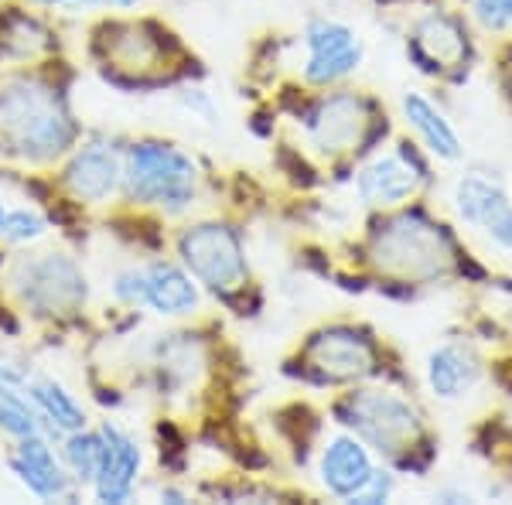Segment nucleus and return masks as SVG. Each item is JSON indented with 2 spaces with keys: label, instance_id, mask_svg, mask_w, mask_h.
Here are the masks:
<instances>
[{
  "label": "nucleus",
  "instance_id": "8",
  "mask_svg": "<svg viewBox=\"0 0 512 505\" xmlns=\"http://www.w3.org/2000/svg\"><path fill=\"white\" fill-rule=\"evenodd\" d=\"M304 48H308V62H304V82L311 86H335V82L349 79L362 65V38L355 35L349 24L332 18H315L304 31Z\"/></svg>",
  "mask_w": 512,
  "mask_h": 505
},
{
  "label": "nucleus",
  "instance_id": "14",
  "mask_svg": "<svg viewBox=\"0 0 512 505\" xmlns=\"http://www.w3.org/2000/svg\"><path fill=\"white\" fill-rule=\"evenodd\" d=\"M376 471L369 447L352 434H338L321 451V482L335 499H352Z\"/></svg>",
  "mask_w": 512,
  "mask_h": 505
},
{
  "label": "nucleus",
  "instance_id": "22",
  "mask_svg": "<svg viewBox=\"0 0 512 505\" xmlns=\"http://www.w3.org/2000/svg\"><path fill=\"white\" fill-rule=\"evenodd\" d=\"M0 427L14 437H31L38 430L35 413L28 410L21 396H14L11 386H0Z\"/></svg>",
  "mask_w": 512,
  "mask_h": 505
},
{
  "label": "nucleus",
  "instance_id": "17",
  "mask_svg": "<svg viewBox=\"0 0 512 505\" xmlns=\"http://www.w3.org/2000/svg\"><path fill=\"white\" fill-rule=\"evenodd\" d=\"M144 304L158 314H188L198 308V291L192 277L175 263H154L144 270Z\"/></svg>",
  "mask_w": 512,
  "mask_h": 505
},
{
  "label": "nucleus",
  "instance_id": "13",
  "mask_svg": "<svg viewBox=\"0 0 512 505\" xmlns=\"http://www.w3.org/2000/svg\"><path fill=\"white\" fill-rule=\"evenodd\" d=\"M400 106H403V120L417 134L420 147L427 154L444 164H454L465 157V144H461L458 130H454V123L448 120V113L441 106H434L424 93H403Z\"/></svg>",
  "mask_w": 512,
  "mask_h": 505
},
{
  "label": "nucleus",
  "instance_id": "26",
  "mask_svg": "<svg viewBox=\"0 0 512 505\" xmlns=\"http://www.w3.org/2000/svg\"><path fill=\"white\" fill-rule=\"evenodd\" d=\"M485 236L492 239V246H499V250L512 253V205L499 215V219L492 222L489 229H485Z\"/></svg>",
  "mask_w": 512,
  "mask_h": 505
},
{
  "label": "nucleus",
  "instance_id": "12",
  "mask_svg": "<svg viewBox=\"0 0 512 505\" xmlns=\"http://www.w3.org/2000/svg\"><path fill=\"white\" fill-rule=\"evenodd\" d=\"M24 273H28L24 297L41 311H72L86 297V284H82L79 270L65 256H45L38 263H24Z\"/></svg>",
  "mask_w": 512,
  "mask_h": 505
},
{
  "label": "nucleus",
  "instance_id": "9",
  "mask_svg": "<svg viewBox=\"0 0 512 505\" xmlns=\"http://www.w3.org/2000/svg\"><path fill=\"white\" fill-rule=\"evenodd\" d=\"M373 106L355 93L325 96L308 117V137L325 154H349L369 144Z\"/></svg>",
  "mask_w": 512,
  "mask_h": 505
},
{
  "label": "nucleus",
  "instance_id": "3",
  "mask_svg": "<svg viewBox=\"0 0 512 505\" xmlns=\"http://www.w3.org/2000/svg\"><path fill=\"white\" fill-rule=\"evenodd\" d=\"M0 137L21 154L52 157L69 147L72 123L48 86L14 82L0 89Z\"/></svg>",
  "mask_w": 512,
  "mask_h": 505
},
{
  "label": "nucleus",
  "instance_id": "19",
  "mask_svg": "<svg viewBox=\"0 0 512 505\" xmlns=\"http://www.w3.org/2000/svg\"><path fill=\"white\" fill-rule=\"evenodd\" d=\"M14 471H18L21 482L35 495H41V499H55V495H65V488H69L55 454L48 451V444L35 434L21 437V447H18V454H14Z\"/></svg>",
  "mask_w": 512,
  "mask_h": 505
},
{
  "label": "nucleus",
  "instance_id": "23",
  "mask_svg": "<svg viewBox=\"0 0 512 505\" xmlns=\"http://www.w3.org/2000/svg\"><path fill=\"white\" fill-rule=\"evenodd\" d=\"M472 18L482 24L485 31H512V0H468Z\"/></svg>",
  "mask_w": 512,
  "mask_h": 505
},
{
  "label": "nucleus",
  "instance_id": "21",
  "mask_svg": "<svg viewBox=\"0 0 512 505\" xmlns=\"http://www.w3.org/2000/svg\"><path fill=\"white\" fill-rule=\"evenodd\" d=\"M65 458H69V465H72V471H76L79 478H96L99 458H103V437L72 430L69 447H65Z\"/></svg>",
  "mask_w": 512,
  "mask_h": 505
},
{
  "label": "nucleus",
  "instance_id": "20",
  "mask_svg": "<svg viewBox=\"0 0 512 505\" xmlns=\"http://www.w3.org/2000/svg\"><path fill=\"white\" fill-rule=\"evenodd\" d=\"M31 396H35V403L45 410V417L52 420L55 427L82 430V424H86V413H82L76 407V400H72L59 383H52V379H41V383L31 386Z\"/></svg>",
  "mask_w": 512,
  "mask_h": 505
},
{
  "label": "nucleus",
  "instance_id": "7",
  "mask_svg": "<svg viewBox=\"0 0 512 505\" xmlns=\"http://www.w3.org/2000/svg\"><path fill=\"white\" fill-rule=\"evenodd\" d=\"M427 181V168L410 144H400L386 154H376L355 175V192L369 209H400Z\"/></svg>",
  "mask_w": 512,
  "mask_h": 505
},
{
  "label": "nucleus",
  "instance_id": "27",
  "mask_svg": "<svg viewBox=\"0 0 512 505\" xmlns=\"http://www.w3.org/2000/svg\"><path fill=\"white\" fill-rule=\"evenodd\" d=\"M48 4H110V7H130L137 0H48Z\"/></svg>",
  "mask_w": 512,
  "mask_h": 505
},
{
  "label": "nucleus",
  "instance_id": "28",
  "mask_svg": "<svg viewBox=\"0 0 512 505\" xmlns=\"http://www.w3.org/2000/svg\"><path fill=\"white\" fill-rule=\"evenodd\" d=\"M7 219H11V212H7L4 202H0V236H4V229H7Z\"/></svg>",
  "mask_w": 512,
  "mask_h": 505
},
{
  "label": "nucleus",
  "instance_id": "6",
  "mask_svg": "<svg viewBox=\"0 0 512 505\" xmlns=\"http://www.w3.org/2000/svg\"><path fill=\"white\" fill-rule=\"evenodd\" d=\"M407 52L414 55L417 69L427 76L458 79L472 62V41H468V28L458 14L427 11L410 31Z\"/></svg>",
  "mask_w": 512,
  "mask_h": 505
},
{
  "label": "nucleus",
  "instance_id": "15",
  "mask_svg": "<svg viewBox=\"0 0 512 505\" xmlns=\"http://www.w3.org/2000/svg\"><path fill=\"white\" fill-rule=\"evenodd\" d=\"M451 205H454V212H458V219L465 222V226L485 233V229H489L492 222L509 209L512 198H509L506 185H502L499 178L475 175V171H472V175H461L458 181H454Z\"/></svg>",
  "mask_w": 512,
  "mask_h": 505
},
{
  "label": "nucleus",
  "instance_id": "5",
  "mask_svg": "<svg viewBox=\"0 0 512 505\" xmlns=\"http://www.w3.org/2000/svg\"><path fill=\"white\" fill-rule=\"evenodd\" d=\"M181 256H185V267L219 294L239 291L250 277L239 236L219 222H202V226L188 229L181 236Z\"/></svg>",
  "mask_w": 512,
  "mask_h": 505
},
{
  "label": "nucleus",
  "instance_id": "10",
  "mask_svg": "<svg viewBox=\"0 0 512 505\" xmlns=\"http://www.w3.org/2000/svg\"><path fill=\"white\" fill-rule=\"evenodd\" d=\"M308 369L325 383H352L376 372V345L355 328H328L308 342Z\"/></svg>",
  "mask_w": 512,
  "mask_h": 505
},
{
  "label": "nucleus",
  "instance_id": "11",
  "mask_svg": "<svg viewBox=\"0 0 512 505\" xmlns=\"http://www.w3.org/2000/svg\"><path fill=\"white\" fill-rule=\"evenodd\" d=\"M424 376L437 400L454 403V400H465L482 383L485 366H482V355L468 342H441L427 355Z\"/></svg>",
  "mask_w": 512,
  "mask_h": 505
},
{
  "label": "nucleus",
  "instance_id": "16",
  "mask_svg": "<svg viewBox=\"0 0 512 505\" xmlns=\"http://www.w3.org/2000/svg\"><path fill=\"white\" fill-rule=\"evenodd\" d=\"M137 468H140V451L134 447V441L123 430L106 424L103 458H99V471H96V495L103 502H123L130 495Z\"/></svg>",
  "mask_w": 512,
  "mask_h": 505
},
{
  "label": "nucleus",
  "instance_id": "29",
  "mask_svg": "<svg viewBox=\"0 0 512 505\" xmlns=\"http://www.w3.org/2000/svg\"><path fill=\"white\" fill-rule=\"evenodd\" d=\"M506 89H509V96H512V62H506Z\"/></svg>",
  "mask_w": 512,
  "mask_h": 505
},
{
  "label": "nucleus",
  "instance_id": "25",
  "mask_svg": "<svg viewBox=\"0 0 512 505\" xmlns=\"http://www.w3.org/2000/svg\"><path fill=\"white\" fill-rule=\"evenodd\" d=\"M393 492H396V478L390 475V471L376 468L373 475H369V482L362 485L349 502H359V505H376V502L393 499Z\"/></svg>",
  "mask_w": 512,
  "mask_h": 505
},
{
  "label": "nucleus",
  "instance_id": "1",
  "mask_svg": "<svg viewBox=\"0 0 512 505\" xmlns=\"http://www.w3.org/2000/svg\"><path fill=\"white\" fill-rule=\"evenodd\" d=\"M376 270L400 284H437L458 270V250L441 222L424 212H393L369 243Z\"/></svg>",
  "mask_w": 512,
  "mask_h": 505
},
{
  "label": "nucleus",
  "instance_id": "2",
  "mask_svg": "<svg viewBox=\"0 0 512 505\" xmlns=\"http://www.w3.org/2000/svg\"><path fill=\"white\" fill-rule=\"evenodd\" d=\"M345 427L355 430L362 444H369L390 461L407 465L410 454L427 444L424 417L407 396L393 389H355L338 407Z\"/></svg>",
  "mask_w": 512,
  "mask_h": 505
},
{
  "label": "nucleus",
  "instance_id": "4",
  "mask_svg": "<svg viewBox=\"0 0 512 505\" xmlns=\"http://www.w3.org/2000/svg\"><path fill=\"white\" fill-rule=\"evenodd\" d=\"M127 195L144 205H168V209H185L195 195V164L175 147L140 144L127 157Z\"/></svg>",
  "mask_w": 512,
  "mask_h": 505
},
{
  "label": "nucleus",
  "instance_id": "18",
  "mask_svg": "<svg viewBox=\"0 0 512 505\" xmlns=\"http://www.w3.org/2000/svg\"><path fill=\"white\" fill-rule=\"evenodd\" d=\"M65 181L86 202H103L120 181V161L110 147H86L65 171Z\"/></svg>",
  "mask_w": 512,
  "mask_h": 505
},
{
  "label": "nucleus",
  "instance_id": "24",
  "mask_svg": "<svg viewBox=\"0 0 512 505\" xmlns=\"http://www.w3.org/2000/svg\"><path fill=\"white\" fill-rule=\"evenodd\" d=\"M41 233H45V219H41L38 212L18 209V212H11V219H7L4 239H11V243H28V239H38Z\"/></svg>",
  "mask_w": 512,
  "mask_h": 505
}]
</instances>
